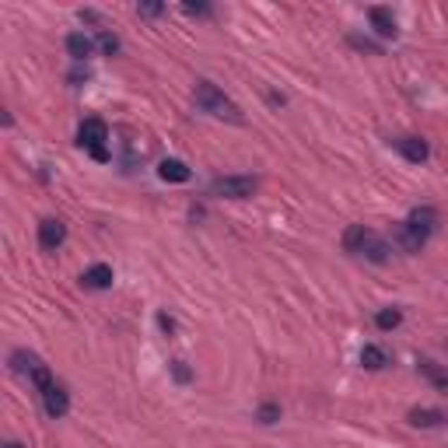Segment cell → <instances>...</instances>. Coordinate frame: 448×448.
<instances>
[{"label": "cell", "instance_id": "13", "mask_svg": "<svg viewBox=\"0 0 448 448\" xmlns=\"http://www.w3.org/2000/svg\"><path fill=\"white\" fill-rule=\"evenodd\" d=\"M158 176H162L165 182H186L189 179V169L182 165L179 158H165V162L158 165Z\"/></svg>", "mask_w": 448, "mask_h": 448}, {"label": "cell", "instance_id": "22", "mask_svg": "<svg viewBox=\"0 0 448 448\" xmlns=\"http://www.w3.org/2000/svg\"><path fill=\"white\" fill-rule=\"evenodd\" d=\"M182 11H186V14H210V7H207V4H186Z\"/></svg>", "mask_w": 448, "mask_h": 448}, {"label": "cell", "instance_id": "9", "mask_svg": "<svg viewBox=\"0 0 448 448\" xmlns=\"http://www.w3.org/2000/svg\"><path fill=\"white\" fill-rule=\"evenodd\" d=\"M406 224H410L420 238H431V231L438 228V214H435L431 207H417V210L406 217Z\"/></svg>", "mask_w": 448, "mask_h": 448}, {"label": "cell", "instance_id": "7", "mask_svg": "<svg viewBox=\"0 0 448 448\" xmlns=\"http://www.w3.org/2000/svg\"><path fill=\"white\" fill-rule=\"evenodd\" d=\"M42 406H46V413H49L53 420L67 417V410H71V396H67V389H63V385L46 389V392H42Z\"/></svg>", "mask_w": 448, "mask_h": 448}, {"label": "cell", "instance_id": "24", "mask_svg": "<svg viewBox=\"0 0 448 448\" xmlns=\"http://www.w3.org/2000/svg\"><path fill=\"white\" fill-rule=\"evenodd\" d=\"M172 371H176V378H179V382H189V368H186L182 361H176V368H172Z\"/></svg>", "mask_w": 448, "mask_h": 448}, {"label": "cell", "instance_id": "8", "mask_svg": "<svg viewBox=\"0 0 448 448\" xmlns=\"http://www.w3.org/2000/svg\"><path fill=\"white\" fill-rule=\"evenodd\" d=\"M392 147H396L406 162H413V165L428 162V155H431V151H428V144H424L420 137H396V140H392Z\"/></svg>", "mask_w": 448, "mask_h": 448}, {"label": "cell", "instance_id": "21", "mask_svg": "<svg viewBox=\"0 0 448 448\" xmlns=\"http://www.w3.org/2000/svg\"><path fill=\"white\" fill-rule=\"evenodd\" d=\"M137 11H140V14H144V18H155V14H162V11H165V7H162V4H140V7H137Z\"/></svg>", "mask_w": 448, "mask_h": 448}, {"label": "cell", "instance_id": "5", "mask_svg": "<svg viewBox=\"0 0 448 448\" xmlns=\"http://www.w3.org/2000/svg\"><path fill=\"white\" fill-rule=\"evenodd\" d=\"M424 242H428V238H420V235H417L406 221H403V224H396V228H392V238H389V246H392L396 253H406V256L420 253V249H424Z\"/></svg>", "mask_w": 448, "mask_h": 448}, {"label": "cell", "instance_id": "1", "mask_svg": "<svg viewBox=\"0 0 448 448\" xmlns=\"http://www.w3.org/2000/svg\"><path fill=\"white\" fill-rule=\"evenodd\" d=\"M193 102H196V109L200 112H207V116H214V119H224V123H246V116H242V109L224 95V91L217 88V85H210V81H196V91H193Z\"/></svg>", "mask_w": 448, "mask_h": 448}, {"label": "cell", "instance_id": "10", "mask_svg": "<svg viewBox=\"0 0 448 448\" xmlns=\"http://www.w3.org/2000/svg\"><path fill=\"white\" fill-rule=\"evenodd\" d=\"M81 284H85V287H91V291H105V287H112V267H105V263H95V267L85 270Z\"/></svg>", "mask_w": 448, "mask_h": 448}, {"label": "cell", "instance_id": "11", "mask_svg": "<svg viewBox=\"0 0 448 448\" xmlns=\"http://www.w3.org/2000/svg\"><path fill=\"white\" fill-rule=\"evenodd\" d=\"M368 18H371V25H375V32H378V35L396 39V18H392V11H389V7H371V11H368Z\"/></svg>", "mask_w": 448, "mask_h": 448}, {"label": "cell", "instance_id": "18", "mask_svg": "<svg viewBox=\"0 0 448 448\" xmlns=\"http://www.w3.org/2000/svg\"><path fill=\"white\" fill-rule=\"evenodd\" d=\"M399 322H403V312H399V308H382V312L375 315V326H378V329H396Z\"/></svg>", "mask_w": 448, "mask_h": 448}, {"label": "cell", "instance_id": "2", "mask_svg": "<svg viewBox=\"0 0 448 448\" xmlns=\"http://www.w3.org/2000/svg\"><path fill=\"white\" fill-rule=\"evenodd\" d=\"M344 249H347V253H354V256L371 260V263H385V260H389V253H392L389 238L375 235V231H371V228H364V224H351V228H347V235H344Z\"/></svg>", "mask_w": 448, "mask_h": 448}, {"label": "cell", "instance_id": "23", "mask_svg": "<svg viewBox=\"0 0 448 448\" xmlns=\"http://www.w3.org/2000/svg\"><path fill=\"white\" fill-rule=\"evenodd\" d=\"M158 326H162V329H165V333H169V337H172V333H176V322H172V319H169V315H158Z\"/></svg>", "mask_w": 448, "mask_h": 448}, {"label": "cell", "instance_id": "17", "mask_svg": "<svg viewBox=\"0 0 448 448\" xmlns=\"http://www.w3.org/2000/svg\"><path fill=\"white\" fill-rule=\"evenodd\" d=\"M35 364H39V358H35V354H28V351H14V354H11V368H14L18 375H32V371H35Z\"/></svg>", "mask_w": 448, "mask_h": 448}, {"label": "cell", "instance_id": "12", "mask_svg": "<svg viewBox=\"0 0 448 448\" xmlns=\"http://www.w3.org/2000/svg\"><path fill=\"white\" fill-rule=\"evenodd\" d=\"M67 53H71V60H88L91 53H95V42H91L85 32H74V35H67Z\"/></svg>", "mask_w": 448, "mask_h": 448}, {"label": "cell", "instance_id": "20", "mask_svg": "<svg viewBox=\"0 0 448 448\" xmlns=\"http://www.w3.org/2000/svg\"><path fill=\"white\" fill-rule=\"evenodd\" d=\"M273 420H280V406L263 403V406H260V424H273Z\"/></svg>", "mask_w": 448, "mask_h": 448}, {"label": "cell", "instance_id": "16", "mask_svg": "<svg viewBox=\"0 0 448 448\" xmlns=\"http://www.w3.org/2000/svg\"><path fill=\"white\" fill-rule=\"evenodd\" d=\"M417 368H420V371L428 375V382H431L435 389H442V392H448V371H442V368H438L435 361H420Z\"/></svg>", "mask_w": 448, "mask_h": 448}, {"label": "cell", "instance_id": "6", "mask_svg": "<svg viewBox=\"0 0 448 448\" xmlns=\"http://www.w3.org/2000/svg\"><path fill=\"white\" fill-rule=\"evenodd\" d=\"M63 238H67V228H63V221H56V217H46V221L39 224V246H42L46 253H56V249L63 246Z\"/></svg>", "mask_w": 448, "mask_h": 448}, {"label": "cell", "instance_id": "25", "mask_svg": "<svg viewBox=\"0 0 448 448\" xmlns=\"http://www.w3.org/2000/svg\"><path fill=\"white\" fill-rule=\"evenodd\" d=\"M4 448H25V445H18V442H7V445H4Z\"/></svg>", "mask_w": 448, "mask_h": 448}, {"label": "cell", "instance_id": "14", "mask_svg": "<svg viewBox=\"0 0 448 448\" xmlns=\"http://www.w3.org/2000/svg\"><path fill=\"white\" fill-rule=\"evenodd\" d=\"M361 364H364L368 371H382V368L389 364V354H385L382 347H375V344H368V347L361 351Z\"/></svg>", "mask_w": 448, "mask_h": 448}, {"label": "cell", "instance_id": "15", "mask_svg": "<svg viewBox=\"0 0 448 448\" xmlns=\"http://www.w3.org/2000/svg\"><path fill=\"white\" fill-rule=\"evenodd\" d=\"M445 420L442 410H410V424L413 428H438Z\"/></svg>", "mask_w": 448, "mask_h": 448}, {"label": "cell", "instance_id": "3", "mask_svg": "<svg viewBox=\"0 0 448 448\" xmlns=\"http://www.w3.org/2000/svg\"><path fill=\"white\" fill-rule=\"evenodd\" d=\"M105 140H109V126H105L102 119L91 116V119L81 123V130H78V144L88 147L95 162H109V147H105Z\"/></svg>", "mask_w": 448, "mask_h": 448}, {"label": "cell", "instance_id": "4", "mask_svg": "<svg viewBox=\"0 0 448 448\" xmlns=\"http://www.w3.org/2000/svg\"><path fill=\"white\" fill-rule=\"evenodd\" d=\"M256 186L260 182L253 179V176H224V179L214 182V193L224 196V200H249L256 193Z\"/></svg>", "mask_w": 448, "mask_h": 448}, {"label": "cell", "instance_id": "19", "mask_svg": "<svg viewBox=\"0 0 448 448\" xmlns=\"http://www.w3.org/2000/svg\"><path fill=\"white\" fill-rule=\"evenodd\" d=\"M98 46H102V53H119V39L112 35V32H98Z\"/></svg>", "mask_w": 448, "mask_h": 448}]
</instances>
